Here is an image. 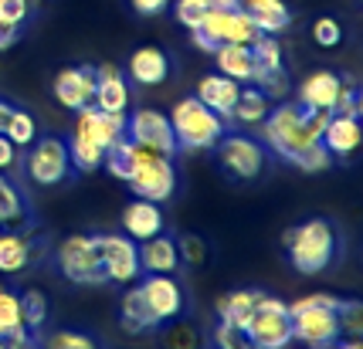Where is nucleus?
Listing matches in <instances>:
<instances>
[{"label":"nucleus","instance_id":"42","mask_svg":"<svg viewBox=\"0 0 363 349\" xmlns=\"http://www.w3.org/2000/svg\"><path fill=\"white\" fill-rule=\"evenodd\" d=\"M174 326V333H170V349H194V346H201V339L190 333L187 326H177V322H170Z\"/></svg>","mask_w":363,"mask_h":349},{"label":"nucleus","instance_id":"28","mask_svg":"<svg viewBox=\"0 0 363 349\" xmlns=\"http://www.w3.org/2000/svg\"><path fill=\"white\" fill-rule=\"evenodd\" d=\"M214 55V64L218 71L235 79L238 85H252L255 81V55L252 45H221V48L211 51Z\"/></svg>","mask_w":363,"mask_h":349},{"label":"nucleus","instance_id":"29","mask_svg":"<svg viewBox=\"0 0 363 349\" xmlns=\"http://www.w3.org/2000/svg\"><path fill=\"white\" fill-rule=\"evenodd\" d=\"M262 295H265L262 288H235V292L221 295V299H218V305H214L218 322H228V326L241 329V326L248 322V316L255 312V305L262 302Z\"/></svg>","mask_w":363,"mask_h":349},{"label":"nucleus","instance_id":"15","mask_svg":"<svg viewBox=\"0 0 363 349\" xmlns=\"http://www.w3.org/2000/svg\"><path fill=\"white\" fill-rule=\"evenodd\" d=\"M255 55V81L262 92H269L272 98H282L289 88V68L282 58V45L275 41V34H258V41L252 45Z\"/></svg>","mask_w":363,"mask_h":349},{"label":"nucleus","instance_id":"10","mask_svg":"<svg viewBox=\"0 0 363 349\" xmlns=\"http://www.w3.org/2000/svg\"><path fill=\"white\" fill-rule=\"evenodd\" d=\"M241 336L258 349H289V343H292L289 305L265 292L262 302L255 305V312L248 316V322L241 326Z\"/></svg>","mask_w":363,"mask_h":349},{"label":"nucleus","instance_id":"26","mask_svg":"<svg viewBox=\"0 0 363 349\" xmlns=\"http://www.w3.org/2000/svg\"><path fill=\"white\" fill-rule=\"evenodd\" d=\"M238 92H241V85L235 79H228L221 71H211V75H204V79L197 81V92L194 96L201 98L207 109H214L221 119L231 122V109H235V102H238Z\"/></svg>","mask_w":363,"mask_h":349},{"label":"nucleus","instance_id":"22","mask_svg":"<svg viewBox=\"0 0 363 349\" xmlns=\"http://www.w3.org/2000/svg\"><path fill=\"white\" fill-rule=\"evenodd\" d=\"M343 81L347 75H340V71H333V68H319L313 75H306L299 81V105L306 109H319V112H333L336 109V98L343 92Z\"/></svg>","mask_w":363,"mask_h":349},{"label":"nucleus","instance_id":"20","mask_svg":"<svg viewBox=\"0 0 363 349\" xmlns=\"http://www.w3.org/2000/svg\"><path fill=\"white\" fill-rule=\"evenodd\" d=\"M28 227H38L31 197L17 180L0 173V231H28Z\"/></svg>","mask_w":363,"mask_h":349},{"label":"nucleus","instance_id":"35","mask_svg":"<svg viewBox=\"0 0 363 349\" xmlns=\"http://www.w3.org/2000/svg\"><path fill=\"white\" fill-rule=\"evenodd\" d=\"M17 149H28V146L38 139V122H34V115L28 109H21L17 105L14 115H11V122H7V132H4Z\"/></svg>","mask_w":363,"mask_h":349},{"label":"nucleus","instance_id":"1","mask_svg":"<svg viewBox=\"0 0 363 349\" xmlns=\"http://www.w3.org/2000/svg\"><path fill=\"white\" fill-rule=\"evenodd\" d=\"M333 112L306 109L299 102H275L269 115L262 119V143L269 146L272 156L292 163L306 173H319L333 163L323 146V129Z\"/></svg>","mask_w":363,"mask_h":349},{"label":"nucleus","instance_id":"6","mask_svg":"<svg viewBox=\"0 0 363 349\" xmlns=\"http://www.w3.org/2000/svg\"><path fill=\"white\" fill-rule=\"evenodd\" d=\"M170 126H174L177 149L184 153V149H214V143L231 122L221 119L214 109H207L197 96H184L170 112Z\"/></svg>","mask_w":363,"mask_h":349},{"label":"nucleus","instance_id":"41","mask_svg":"<svg viewBox=\"0 0 363 349\" xmlns=\"http://www.w3.org/2000/svg\"><path fill=\"white\" fill-rule=\"evenodd\" d=\"M17 166H21V149L0 132V173H14Z\"/></svg>","mask_w":363,"mask_h":349},{"label":"nucleus","instance_id":"44","mask_svg":"<svg viewBox=\"0 0 363 349\" xmlns=\"http://www.w3.org/2000/svg\"><path fill=\"white\" fill-rule=\"evenodd\" d=\"M14 109H17V102H11V98L0 96V132H7V122H11Z\"/></svg>","mask_w":363,"mask_h":349},{"label":"nucleus","instance_id":"43","mask_svg":"<svg viewBox=\"0 0 363 349\" xmlns=\"http://www.w3.org/2000/svg\"><path fill=\"white\" fill-rule=\"evenodd\" d=\"M129 7H133L140 17H160L167 7H170V0H129Z\"/></svg>","mask_w":363,"mask_h":349},{"label":"nucleus","instance_id":"40","mask_svg":"<svg viewBox=\"0 0 363 349\" xmlns=\"http://www.w3.org/2000/svg\"><path fill=\"white\" fill-rule=\"evenodd\" d=\"M177 248H180L184 265H201L204 261V241L197 234H177Z\"/></svg>","mask_w":363,"mask_h":349},{"label":"nucleus","instance_id":"4","mask_svg":"<svg viewBox=\"0 0 363 349\" xmlns=\"http://www.w3.org/2000/svg\"><path fill=\"white\" fill-rule=\"evenodd\" d=\"M258 34L262 31L255 28V21L238 4H211V11L190 31V41H194V48L211 55L221 45H255Z\"/></svg>","mask_w":363,"mask_h":349},{"label":"nucleus","instance_id":"12","mask_svg":"<svg viewBox=\"0 0 363 349\" xmlns=\"http://www.w3.org/2000/svg\"><path fill=\"white\" fill-rule=\"evenodd\" d=\"M51 251V241L41 227H28V231H0V275L14 278L24 271L38 268Z\"/></svg>","mask_w":363,"mask_h":349},{"label":"nucleus","instance_id":"21","mask_svg":"<svg viewBox=\"0 0 363 349\" xmlns=\"http://www.w3.org/2000/svg\"><path fill=\"white\" fill-rule=\"evenodd\" d=\"M170 71H174V62H170V55L157 45H143L129 55L126 62V79L133 85H140V88H157L163 81L170 79Z\"/></svg>","mask_w":363,"mask_h":349},{"label":"nucleus","instance_id":"32","mask_svg":"<svg viewBox=\"0 0 363 349\" xmlns=\"http://www.w3.org/2000/svg\"><path fill=\"white\" fill-rule=\"evenodd\" d=\"M65 146H68V156H72V166H75V173L79 176L99 173V170H102V163H106V149H99L89 136H82L79 129H72V132H68Z\"/></svg>","mask_w":363,"mask_h":349},{"label":"nucleus","instance_id":"45","mask_svg":"<svg viewBox=\"0 0 363 349\" xmlns=\"http://www.w3.org/2000/svg\"><path fill=\"white\" fill-rule=\"evenodd\" d=\"M241 346H245V343H241ZM241 346H238V349H241ZM211 349H224V346H214V343H211Z\"/></svg>","mask_w":363,"mask_h":349},{"label":"nucleus","instance_id":"47","mask_svg":"<svg viewBox=\"0 0 363 349\" xmlns=\"http://www.w3.org/2000/svg\"><path fill=\"white\" fill-rule=\"evenodd\" d=\"M0 349H7V343H4V339H0Z\"/></svg>","mask_w":363,"mask_h":349},{"label":"nucleus","instance_id":"27","mask_svg":"<svg viewBox=\"0 0 363 349\" xmlns=\"http://www.w3.org/2000/svg\"><path fill=\"white\" fill-rule=\"evenodd\" d=\"M238 7L252 17L262 34H282L292 28V7L285 0H238Z\"/></svg>","mask_w":363,"mask_h":349},{"label":"nucleus","instance_id":"37","mask_svg":"<svg viewBox=\"0 0 363 349\" xmlns=\"http://www.w3.org/2000/svg\"><path fill=\"white\" fill-rule=\"evenodd\" d=\"M313 41H316L319 48H340V41H343V24H340L336 17H316V24H313Z\"/></svg>","mask_w":363,"mask_h":349},{"label":"nucleus","instance_id":"16","mask_svg":"<svg viewBox=\"0 0 363 349\" xmlns=\"http://www.w3.org/2000/svg\"><path fill=\"white\" fill-rule=\"evenodd\" d=\"M51 96L58 105L79 112L85 105H92L95 96V64H68L62 68L55 81H51Z\"/></svg>","mask_w":363,"mask_h":349},{"label":"nucleus","instance_id":"19","mask_svg":"<svg viewBox=\"0 0 363 349\" xmlns=\"http://www.w3.org/2000/svg\"><path fill=\"white\" fill-rule=\"evenodd\" d=\"M133 102V81L116 64H95V96L92 105L102 112H129Z\"/></svg>","mask_w":363,"mask_h":349},{"label":"nucleus","instance_id":"25","mask_svg":"<svg viewBox=\"0 0 363 349\" xmlns=\"http://www.w3.org/2000/svg\"><path fill=\"white\" fill-rule=\"evenodd\" d=\"M360 139H363L360 119L333 112L326 129H323V146H326V153H330L333 159H347L360 149Z\"/></svg>","mask_w":363,"mask_h":349},{"label":"nucleus","instance_id":"34","mask_svg":"<svg viewBox=\"0 0 363 349\" xmlns=\"http://www.w3.org/2000/svg\"><path fill=\"white\" fill-rule=\"evenodd\" d=\"M21 319H24V329L31 339L48 329V319H51V305H48V295L38 292V288H21Z\"/></svg>","mask_w":363,"mask_h":349},{"label":"nucleus","instance_id":"8","mask_svg":"<svg viewBox=\"0 0 363 349\" xmlns=\"http://www.w3.org/2000/svg\"><path fill=\"white\" fill-rule=\"evenodd\" d=\"M214 163L224 176H231L238 183H252L269 166V146L248 132H238L228 126L221 132V139L214 143Z\"/></svg>","mask_w":363,"mask_h":349},{"label":"nucleus","instance_id":"31","mask_svg":"<svg viewBox=\"0 0 363 349\" xmlns=\"http://www.w3.org/2000/svg\"><path fill=\"white\" fill-rule=\"evenodd\" d=\"M272 105H275V98H272L269 92H262L258 85H241L235 109H231V122H241V126H262V119L269 115Z\"/></svg>","mask_w":363,"mask_h":349},{"label":"nucleus","instance_id":"38","mask_svg":"<svg viewBox=\"0 0 363 349\" xmlns=\"http://www.w3.org/2000/svg\"><path fill=\"white\" fill-rule=\"evenodd\" d=\"M207 11H211V0H174V14L187 31L197 28V21H201Z\"/></svg>","mask_w":363,"mask_h":349},{"label":"nucleus","instance_id":"24","mask_svg":"<svg viewBox=\"0 0 363 349\" xmlns=\"http://www.w3.org/2000/svg\"><path fill=\"white\" fill-rule=\"evenodd\" d=\"M0 339L7 343V349L34 343L24 329V319H21V288L4 282V275H0Z\"/></svg>","mask_w":363,"mask_h":349},{"label":"nucleus","instance_id":"14","mask_svg":"<svg viewBox=\"0 0 363 349\" xmlns=\"http://www.w3.org/2000/svg\"><path fill=\"white\" fill-rule=\"evenodd\" d=\"M99 241V254L106 265V278L116 285H133L140 278V251L136 241L129 234H109V231H95Z\"/></svg>","mask_w":363,"mask_h":349},{"label":"nucleus","instance_id":"7","mask_svg":"<svg viewBox=\"0 0 363 349\" xmlns=\"http://www.w3.org/2000/svg\"><path fill=\"white\" fill-rule=\"evenodd\" d=\"M21 166H24V176L31 180L34 187H41V190H48V187H68V183L79 180L65 139L62 136H51V132L38 136L28 146V153H21Z\"/></svg>","mask_w":363,"mask_h":349},{"label":"nucleus","instance_id":"33","mask_svg":"<svg viewBox=\"0 0 363 349\" xmlns=\"http://www.w3.org/2000/svg\"><path fill=\"white\" fill-rule=\"evenodd\" d=\"M38 349H106V339L89 329H45L38 336Z\"/></svg>","mask_w":363,"mask_h":349},{"label":"nucleus","instance_id":"2","mask_svg":"<svg viewBox=\"0 0 363 349\" xmlns=\"http://www.w3.org/2000/svg\"><path fill=\"white\" fill-rule=\"evenodd\" d=\"M282 244L289 254V265L299 275H323L343 251L340 227L326 217H309V221L289 227Z\"/></svg>","mask_w":363,"mask_h":349},{"label":"nucleus","instance_id":"39","mask_svg":"<svg viewBox=\"0 0 363 349\" xmlns=\"http://www.w3.org/2000/svg\"><path fill=\"white\" fill-rule=\"evenodd\" d=\"M333 112L360 119V112H363V96H360V85H357L353 79L343 81V92H340V98H336V109H333Z\"/></svg>","mask_w":363,"mask_h":349},{"label":"nucleus","instance_id":"17","mask_svg":"<svg viewBox=\"0 0 363 349\" xmlns=\"http://www.w3.org/2000/svg\"><path fill=\"white\" fill-rule=\"evenodd\" d=\"M82 136H89L99 149H112L116 143L126 139V112H102L95 105L75 112V126Z\"/></svg>","mask_w":363,"mask_h":349},{"label":"nucleus","instance_id":"9","mask_svg":"<svg viewBox=\"0 0 363 349\" xmlns=\"http://www.w3.org/2000/svg\"><path fill=\"white\" fill-rule=\"evenodd\" d=\"M55 265H58V275L75 285H106L109 282L95 234H68L55 248Z\"/></svg>","mask_w":363,"mask_h":349},{"label":"nucleus","instance_id":"18","mask_svg":"<svg viewBox=\"0 0 363 349\" xmlns=\"http://www.w3.org/2000/svg\"><path fill=\"white\" fill-rule=\"evenodd\" d=\"M140 251V275H177L184 268V258L177 248V231H160L157 238H146L136 244Z\"/></svg>","mask_w":363,"mask_h":349},{"label":"nucleus","instance_id":"3","mask_svg":"<svg viewBox=\"0 0 363 349\" xmlns=\"http://www.w3.org/2000/svg\"><path fill=\"white\" fill-rule=\"evenodd\" d=\"M340 305L336 295H309L289 305V322H292V343H302L309 349H330L336 339H343V322H340Z\"/></svg>","mask_w":363,"mask_h":349},{"label":"nucleus","instance_id":"23","mask_svg":"<svg viewBox=\"0 0 363 349\" xmlns=\"http://www.w3.org/2000/svg\"><path fill=\"white\" fill-rule=\"evenodd\" d=\"M167 227V217H163V207L153 204V200H143V197H133L123 210V231L129 238L136 241H146V238H157L160 231Z\"/></svg>","mask_w":363,"mask_h":349},{"label":"nucleus","instance_id":"13","mask_svg":"<svg viewBox=\"0 0 363 349\" xmlns=\"http://www.w3.org/2000/svg\"><path fill=\"white\" fill-rule=\"evenodd\" d=\"M126 136L133 143L146 146V149H157L163 156H180L174 139V126H170V115L160 109H133L126 112Z\"/></svg>","mask_w":363,"mask_h":349},{"label":"nucleus","instance_id":"36","mask_svg":"<svg viewBox=\"0 0 363 349\" xmlns=\"http://www.w3.org/2000/svg\"><path fill=\"white\" fill-rule=\"evenodd\" d=\"M38 7H41V0H0V24L24 31L28 21L38 14Z\"/></svg>","mask_w":363,"mask_h":349},{"label":"nucleus","instance_id":"5","mask_svg":"<svg viewBox=\"0 0 363 349\" xmlns=\"http://www.w3.org/2000/svg\"><path fill=\"white\" fill-rule=\"evenodd\" d=\"M126 187L133 190V197L153 200V204L174 200L177 193H180L177 159L136 143V163H133V170H129V176H126Z\"/></svg>","mask_w":363,"mask_h":349},{"label":"nucleus","instance_id":"46","mask_svg":"<svg viewBox=\"0 0 363 349\" xmlns=\"http://www.w3.org/2000/svg\"><path fill=\"white\" fill-rule=\"evenodd\" d=\"M241 349H258V346H252V343H245V346H241Z\"/></svg>","mask_w":363,"mask_h":349},{"label":"nucleus","instance_id":"30","mask_svg":"<svg viewBox=\"0 0 363 349\" xmlns=\"http://www.w3.org/2000/svg\"><path fill=\"white\" fill-rule=\"evenodd\" d=\"M119 326L126 329L129 336H150V333H160L157 319L150 316L146 302H143L140 288H129L123 302H119Z\"/></svg>","mask_w":363,"mask_h":349},{"label":"nucleus","instance_id":"11","mask_svg":"<svg viewBox=\"0 0 363 349\" xmlns=\"http://www.w3.org/2000/svg\"><path fill=\"white\" fill-rule=\"evenodd\" d=\"M140 295L150 309V316L157 319V326H170V322H180V319L190 312V299L187 288L177 275H140Z\"/></svg>","mask_w":363,"mask_h":349}]
</instances>
